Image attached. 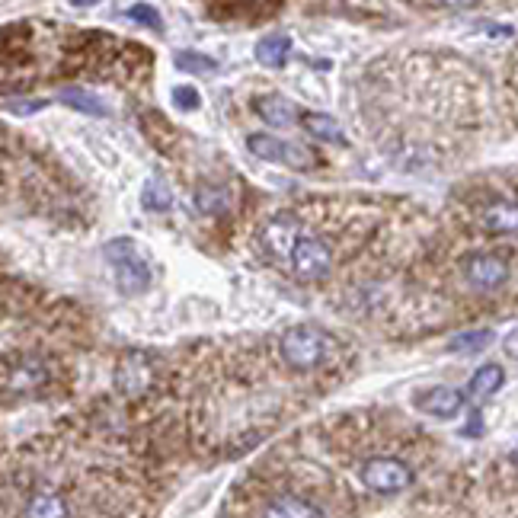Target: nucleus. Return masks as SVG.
I'll list each match as a JSON object with an SVG mask.
<instances>
[{
	"label": "nucleus",
	"mask_w": 518,
	"mask_h": 518,
	"mask_svg": "<svg viewBox=\"0 0 518 518\" xmlns=\"http://www.w3.org/2000/svg\"><path fill=\"white\" fill-rule=\"evenodd\" d=\"M333 336L320 327H311V323H298V327H288L279 343H275V352H279V362L295 371V375H311V371L323 368L333 355Z\"/></svg>",
	"instance_id": "1"
},
{
	"label": "nucleus",
	"mask_w": 518,
	"mask_h": 518,
	"mask_svg": "<svg viewBox=\"0 0 518 518\" xmlns=\"http://www.w3.org/2000/svg\"><path fill=\"white\" fill-rule=\"evenodd\" d=\"M55 381V365L48 355L20 352L0 359V394L4 397H36Z\"/></svg>",
	"instance_id": "2"
},
{
	"label": "nucleus",
	"mask_w": 518,
	"mask_h": 518,
	"mask_svg": "<svg viewBox=\"0 0 518 518\" xmlns=\"http://www.w3.org/2000/svg\"><path fill=\"white\" fill-rule=\"evenodd\" d=\"M282 266H288L291 275L301 282H320L327 279L333 269V247L301 224V234L295 237V244H291Z\"/></svg>",
	"instance_id": "3"
},
{
	"label": "nucleus",
	"mask_w": 518,
	"mask_h": 518,
	"mask_svg": "<svg viewBox=\"0 0 518 518\" xmlns=\"http://www.w3.org/2000/svg\"><path fill=\"white\" fill-rule=\"evenodd\" d=\"M103 253L116 269V282L125 295H141V291L151 288V266L144 263V256L132 240H109Z\"/></svg>",
	"instance_id": "4"
},
{
	"label": "nucleus",
	"mask_w": 518,
	"mask_h": 518,
	"mask_svg": "<svg viewBox=\"0 0 518 518\" xmlns=\"http://www.w3.org/2000/svg\"><path fill=\"white\" fill-rule=\"evenodd\" d=\"M359 480L365 490L378 493V496H397L413 487V471H410V464H403L400 458L375 455V458L362 461Z\"/></svg>",
	"instance_id": "5"
},
{
	"label": "nucleus",
	"mask_w": 518,
	"mask_h": 518,
	"mask_svg": "<svg viewBox=\"0 0 518 518\" xmlns=\"http://www.w3.org/2000/svg\"><path fill=\"white\" fill-rule=\"evenodd\" d=\"M247 148L259 157V160H269V164H282L288 170H311L317 164V157L304 148V144H291V141H282L275 135H266V132H256L250 135Z\"/></svg>",
	"instance_id": "6"
},
{
	"label": "nucleus",
	"mask_w": 518,
	"mask_h": 518,
	"mask_svg": "<svg viewBox=\"0 0 518 518\" xmlns=\"http://www.w3.org/2000/svg\"><path fill=\"white\" fill-rule=\"evenodd\" d=\"M464 279L477 291H496L509 279V263L493 253H474L464 259Z\"/></svg>",
	"instance_id": "7"
},
{
	"label": "nucleus",
	"mask_w": 518,
	"mask_h": 518,
	"mask_svg": "<svg viewBox=\"0 0 518 518\" xmlns=\"http://www.w3.org/2000/svg\"><path fill=\"white\" fill-rule=\"evenodd\" d=\"M154 359L144 352H128L119 368V391L125 397H144L154 387Z\"/></svg>",
	"instance_id": "8"
},
{
	"label": "nucleus",
	"mask_w": 518,
	"mask_h": 518,
	"mask_svg": "<svg viewBox=\"0 0 518 518\" xmlns=\"http://www.w3.org/2000/svg\"><path fill=\"white\" fill-rule=\"evenodd\" d=\"M416 407L435 416V419H455L461 410H464V394L458 391V387H432V391H423L416 397Z\"/></svg>",
	"instance_id": "9"
},
{
	"label": "nucleus",
	"mask_w": 518,
	"mask_h": 518,
	"mask_svg": "<svg viewBox=\"0 0 518 518\" xmlns=\"http://www.w3.org/2000/svg\"><path fill=\"white\" fill-rule=\"evenodd\" d=\"M253 112L263 122H269V125H275V128H291L298 122V106L291 103V100H285V96H279V93H266V96H256L253 100Z\"/></svg>",
	"instance_id": "10"
},
{
	"label": "nucleus",
	"mask_w": 518,
	"mask_h": 518,
	"mask_svg": "<svg viewBox=\"0 0 518 518\" xmlns=\"http://www.w3.org/2000/svg\"><path fill=\"white\" fill-rule=\"evenodd\" d=\"M480 228L487 234H518V202H493L480 212Z\"/></svg>",
	"instance_id": "11"
},
{
	"label": "nucleus",
	"mask_w": 518,
	"mask_h": 518,
	"mask_svg": "<svg viewBox=\"0 0 518 518\" xmlns=\"http://www.w3.org/2000/svg\"><path fill=\"white\" fill-rule=\"evenodd\" d=\"M503 384H506V371H503V365L490 362V365L477 368L474 375H471V381H467V397L477 400V403H480V400H490Z\"/></svg>",
	"instance_id": "12"
},
{
	"label": "nucleus",
	"mask_w": 518,
	"mask_h": 518,
	"mask_svg": "<svg viewBox=\"0 0 518 518\" xmlns=\"http://www.w3.org/2000/svg\"><path fill=\"white\" fill-rule=\"evenodd\" d=\"M196 208L202 215L215 218V215H224L231 208V189L224 183H205L199 192H196Z\"/></svg>",
	"instance_id": "13"
},
{
	"label": "nucleus",
	"mask_w": 518,
	"mask_h": 518,
	"mask_svg": "<svg viewBox=\"0 0 518 518\" xmlns=\"http://www.w3.org/2000/svg\"><path fill=\"white\" fill-rule=\"evenodd\" d=\"M291 55V42L285 36H269L256 45V61L263 64V68H282Z\"/></svg>",
	"instance_id": "14"
},
{
	"label": "nucleus",
	"mask_w": 518,
	"mask_h": 518,
	"mask_svg": "<svg viewBox=\"0 0 518 518\" xmlns=\"http://www.w3.org/2000/svg\"><path fill=\"white\" fill-rule=\"evenodd\" d=\"M304 125H307V132H311L314 138H323V141H346V135H343V128H339V122L330 119V116H323V112H307V116H304Z\"/></svg>",
	"instance_id": "15"
},
{
	"label": "nucleus",
	"mask_w": 518,
	"mask_h": 518,
	"mask_svg": "<svg viewBox=\"0 0 518 518\" xmlns=\"http://www.w3.org/2000/svg\"><path fill=\"white\" fill-rule=\"evenodd\" d=\"M490 343H493V330H474V333H458L448 343V349L451 352H461V355H474L480 349H487Z\"/></svg>",
	"instance_id": "16"
},
{
	"label": "nucleus",
	"mask_w": 518,
	"mask_h": 518,
	"mask_svg": "<svg viewBox=\"0 0 518 518\" xmlns=\"http://www.w3.org/2000/svg\"><path fill=\"white\" fill-rule=\"evenodd\" d=\"M170 205H173V196L164 180H151L144 186V208H151V212H167Z\"/></svg>",
	"instance_id": "17"
},
{
	"label": "nucleus",
	"mask_w": 518,
	"mask_h": 518,
	"mask_svg": "<svg viewBox=\"0 0 518 518\" xmlns=\"http://www.w3.org/2000/svg\"><path fill=\"white\" fill-rule=\"evenodd\" d=\"M61 103H68V106H74L80 112H87V116H103V112H106V106L96 100V96L84 93V90H64Z\"/></svg>",
	"instance_id": "18"
},
{
	"label": "nucleus",
	"mask_w": 518,
	"mask_h": 518,
	"mask_svg": "<svg viewBox=\"0 0 518 518\" xmlns=\"http://www.w3.org/2000/svg\"><path fill=\"white\" fill-rule=\"evenodd\" d=\"M176 68L192 71V74H215V61L196 52H180L176 55Z\"/></svg>",
	"instance_id": "19"
},
{
	"label": "nucleus",
	"mask_w": 518,
	"mask_h": 518,
	"mask_svg": "<svg viewBox=\"0 0 518 518\" xmlns=\"http://www.w3.org/2000/svg\"><path fill=\"white\" fill-rule=\"evenodd\" d=\"M128 16H132L135 23H144V26L160 29V16H157V10H154V7H148V4H135L132 10H128Z\"/></svg>",
	"instance_id": "20"
},
{
	"label": "nucleus",
	"mask_w": 518,
	"mask_h": 518,
	"mask_svg": "<svg viewBox=\"0 0 518 518\" xmlns=\"http://www.w3.org/2000/svg\"><path fill=\"white\" fill-rule=\"evenodd\" d=\"M173 100H176V106H183V109H196L199 106V96H196V90L192 87H180L173 93Z\"/></svg>",
	"instance_id": "21"
},
{
	"label": "nucleus",
	"mask_w": 518,
	"mask_h": 518,
	"mask_svg": "<svg viewBox=\"0 0 518 518\" xmlns=\"http://www.w3.org/2000/svg\"><path fill=\"white\" fill-rule=\"evenodd\" d=\"M259 0H224V7L218 13H237V10H253Z\"/></svg>",
	"instance_id": "22"
},
{
	"label": "nucleus",
	"mask_w": 518,
	"mask_h": 518,
	"mask_svg": "<svg viewBox=\"0 0 518 518\" xmlns=\"http://www.w3.org/2000/svg\"><path fill=\"white\" fill-rule=\"evenodd\" d=\"M503 352L509 355V359H515V362H518V327L503 339Z\"/></svg>",
	"instance_id": "23"
},
{
	"label": "nucleus",
	"mask_w": 518,
	"mask_h": 518,
	"mask_svg": "<svg viewBox=\"0 0 518 518\" xmlns=\"http://www.w3.org/2000/svg\"><path fill=\"white\" fill-rule=\"evenodd\" d=\"M435 4L445 7V10H467V7H474L477 0H435Z\"/></svg>",
	"instance_id": "24"
},
{
	"label": "nucleus",
	"mask_w": 518,
	"mask_h": 518,
	"mask_svg": "<svg viewBox=\"0 0 518 518\" xmlns=\"http://www.w3.org/2000/svg\"><path fill=\"white\" fill-rule=\"evenodd\" d=\"M483 432V426H480V413L474 410L471 413V429H464V435H480Z\"/></svg>",
	"instance_id": "25"
},
{
	"label": "nucleus",
	"mask_w": 518,
	"mask_h": 518,
	"mask_svg": "<svg viewBox=\"0 0 518 518\" xmlns=\"http://www.w3.org/2000/svg\"><path fill=\"white\" fill-rule=\"evenodd\" d=\"M74 4H93V0H74Z\"/></svg>",
	"instance_id": "26"
}]
</instances>
